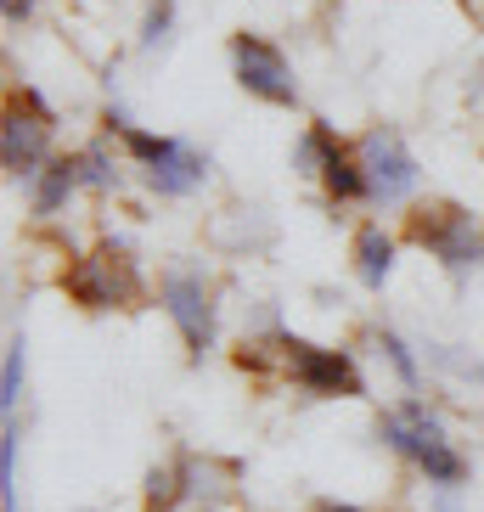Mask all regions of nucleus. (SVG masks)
<instances>
[{"label":"nucleus","instance_id":"f257e3e1","mask_svg":"<svg viewBox=\"0 0 484 512\" xmlns=\"http://www.w3.org/2000/svg\"><path fill=\"white\" fill-rule=\"evenodd\" d=\"M378 439L389 445L394 456H406V462L417 467L428 484H439V490H456V484L468 479V456L451 445L445 422H439L417 394L400 400L394 411H383V417H378Z\"/></svg>","mask_w":484,"mask_h":512},{"label":"nucleus","instance_id":"f03ea898","mask_svg":"<svg viewBox=\"0 0 484 512\" xmlns=\"http://www.w3.org/2000/svg\"><path fill=\"white\" fill-rule=\"evenodd\" d=\"M276 372L293 377L316 400H361L366 394V377L349 349L310 344V338H293V332H276Z\"/></svg>","mask_w":484,"mask_h":512},{"label":"nucleus","instance_id":"7ed1b4c3","mask_svg":"<svg viewBox=\"0 0 484 512\" xmlns=\"http://www.w3.org/2000/svg\"><path fill=\"white\" fill-rule=\"evenodd\" d=\"M68 299L85 304V310H124V304L141 299V271L124 242H102L96 254H79L68 271H62Z\"/></svg>","mask_w":484,"mask_h":512},{"label":"nucleus","instance_id":"20e7f679","mask_svg":"<svg viewBox=\"0 0 484 512\" xmlns=\"http://www.w3.org/2000/svg\"><path fill=\"white\" fill-rule=\"evenodd\" d=\"M406 237L417 242V248H428L451 276H468L484 259L479 220H473V209H462V203H423V209H411Z\"/></svg>","mask_w":484,"mask_h":512},{"label":"nucleus","instance_id":"39448f33","mask_svg":"<svg viewBox=\"0 0 484 512\" xmlns=\"http://www.w3.org/2000/svg\"><path fill=\"white\" fill-rule=\"evenodd\" d=\"M158 304L169 310V321L181 327L192 361H203L214 349V332H220V304H214V282L197 265H169L158 276Z\"/></svg>","mask_w":484,"mask_h":512},{"label":"nucleus","instance_id":"423d86ee","mask_svg":"<svg viewBox=\"0 0 484 512\" xmlns=\"http://www.w3.org/2000/svg\"><path fill=\"white\" fill-rule=\"evenodd\" d=\"M355 158H361V169H366V203H378V209L411 203L423 169H417V158H411V147H406L400 130H383V124L366 130V136L355 141Z\"/></svg>","mask_w":484,"mask_h":512},{"label":"nucleus","instance_id":"0eeeda50","mask_svg":"<svg viewBox=\"0 0 484 512\" xmlns=\"http://www.w3.org/2000/svg\"><path fill=\"white\" fill-rule=\"evenodd\" d=\"M51 136H57V124H51L46 102L34 91H23V102L6 107V124H0V164H6V175L34 181L51 164Z\"/></svg>","mask_w":484,"mask_h":512},{"label":"nucleus","instance_id":"6e6552de","mask_svg":"<svg viewBox=\"0 0 484 512\" xmlns=\"http://www.w3.org/2000/svg\"><path fill=\"white\" fill-rule=\"evenodd\" d=\"M231 68H237V85L248 96L271 107H299V79H293L288 57L259 40V34H231Z\"/></svg>","mask_w":484,"mask_h":512},{"label":"nucleus","instance_id":"1a4fd4ad","mask_svg":"<svg viewBox=\"0 0 484 512\" xmlns=\"http://www.w3.org/2000/svg\"><path fill=\"white\" fill-rule=\"evenodd\" d=\"M141 175H147V186H152L158 197H192L197 186L209 181V158L181 141V147L169 152V158H158V164L141 169Z\"/></svg>","mask_w":484,"mask_h":512},{"label":"nucleus","instance_id":"9d476101","mask_svg":"<svg viewBox=\"0 0 484 512\" xmlns=\"http://www.w3.org/2000/svg\"><path fill=\"white\" fill-rule=\"evenodd\" d=\"M181 479H186V507H220L237 496V467L214 462V456H181Z\"/></svg>","mask_w":484,"mask_h":512},{"label":"nucleus","instance_id":"9b49d317","mask_svg":"<svg viewBox=\"0 0 484 512\" xmlns=\"http://www.w3.org/2000/svg\"><path fill=\"white\" fill-rule=\"evenodd\" d=\"M394 254H400V248H394V237L383 226H361V231H355V276H361L372 293L394 276Z\"/></svg>","mask_w":484,"mask_h":512},{"label":"nucleus","instance_id":"f8f14e48","mask_svg":"<svg viewBox=\"0 0 484 512\" xmlns=\"http://www.w3.org/2000/svg\"><path fill=\"white\" fill-rule=\"evenodd\" d=\"M29 192H34V214H40V220H51V214H57L62 203H68V197L79 192L74 152H68V158H51V164H46V169H40V175L29 181Z\"/></svg>","mask_w":484,"mask_h":512},{"label":"nucleus","instance_id":"ddd939ff","mask_svg":"<svg viewBox=\"0 0 484 512\" xmlns=\"http://www.w3.org/2000/svg\"><path fill=\"white\" fill-rule=\"evenodd\" d=\"M321 186H327L333 203H366V169H361V158H355L344 141H338L333 158L321 164Z\"/></svg>","mask_w":484,"mask_h":512},{"label":"nucleus","instance_id":"4468645a","mask_svg":"<svg viewBox=\"0 0 484 512\" xmlns=\"http://www.w3.org/2000/svg\"><path fill=\"white\" fill-rule=\"evenodd\" d=\"M74 169H79V186H85V192H113V186H119V164H113V152H107L102 141H96V147H79Z\"/></svg>","mask_w":484,"mask_h":512},{"label":"nucleus","instance_id":"2eb2a0df","mask_svg":"<svg viewBox=\"0 0 484 512\" xmlns=\"http://www.w3.org/2000/svg\"><path fill=\"white\" fill-rule=\"evenodd\" d=\"M333 147H338L333 124L316 119V124H310V130L299 136V147H293V169H299V175H321V164L333 158Z\"/></svg>","mask_w":484,"mask_h":512},{"label":"nucleus","instance_id":"dca6fc26","mask_svg":"<svg viewBox=\"0 0 484 512\" xmlns=\"http://www.w3.org/2000/svg\"><path fill=\"white\" fill-rule=\"evenodd\" d=\"M372 349H378V361H389V372L400 377L406 389L423 383V366H417V355H411V344L400 338V332H372Z\"/></svg>","mask_w":484,"mask_h":512},{"label":"nucleus","instance_id":"f3484780","mask_svg":"<svg viewBox=\"0 0 484 512\" xmlns=\"http://www.w3.org/2000/svg\"><path fill=\"white\" fill-rule=\"evenodd\" d=\"M17 400H23V338L6 344V366H0V411L17 417Z\"/></svg>","mask_w":484,"mask_h":512},{"label":"nucleus","instance_id":"a211bd4d","mask_svg":"<svg viewBox=\"0 0 484 512\" xmlns=\"http://www.w3.org/2000/svg\"><path fill=\"white\" fill-rule=\"evenodd\" d=\"M169 29H175V6H169V0H152V6H147V23H141V51L169 46Z\"/></svg>","mask_w":484,"mask_h":512},{"label":"nucleus","instance_id":"6ab92c4d","mask_svg":"<svg viewBox=\"0 0 484 512\" xmlns=\"http://www.w3.org/2000/svg\"><path fill=\"white\" fill-rule=\"evenodd\" d=\"M0 6H6V23H23L34 12V0H0Z\"/></svg>","mask_w":484,"mask_h":512},{"label":"nucleus","instance_id":"aec40b11","mask_svg":"<svg viewBox=\"0 0 484 512\" xmlns=\"http://www.w3.org/2000/svg\"><path fill=\"white\" fill-rule=\"evenodd\" d=\"M434 512H462V507H456V496H451V490H439V496H434Z\"/></svg>","mask_w":484,"mask_h":512},{"label":"nucleus","instance_id":"412c9836","mask_svg":"<svg viewBox=\"0 0 484 512\" xmlns=\"http://www.w3.org/2000/svg\"><path fill=\"white\" fill-rule=\"evenodd\" d=\"M316 512H361V507H349V501H316Z\"/></svg>","mask_w":484,"mask_h":512}]
</instances>
